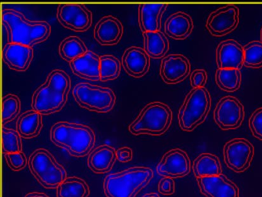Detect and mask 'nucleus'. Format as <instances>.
Returning <instances> with one entry per match:
<instances>
[{
    "mask_svg": "<svg viewBox=\"0 0 262 197\" xmlns=\"http://www.w3.org/2000/svg\"><path fill=\"white\" fill-rule=\"evenodd\" d=\"M57 197H88L90 188L82 179L67 177L57 187Z\"/></svg>",
    "mask_w": 262,
    "mask_h": 197,
    "instance_id": "27",
    "label": "nucleus"
},
{
    "mask_svg": "<svg viewBox=\"0 0 262 197\" xmlns=\"http://www.w3.org/2000/svg\"><path fill=\"white\" fill-rule=\"evenodd\" d=\"M238 23V8L234 5H227L209 15L206 28L212 36H223L234 31Z\"/></svg>",
    "mask_w": 262,
    "mask_h": 197,
    "instance_id": "12",
    "label": "nucleus"
},
{
    "mask_svg": "<svg viewBox=\"0 0 262 197\" xmlns=\"http://www.w3.org/2000/svg\"><path fill=\"white\" fill-rule=\"evenodd\" d=\"M72 71L76 76L90 81H101L100 57L88 51L82 57L70 62Z\"/></svg>",
    "mask_w": 262,
    "mask_h": 197,
    "instance_id": "21",
    "label": "nucleus"
},
{
    "mask_svg": "<svg viewBox=\"0 0 262 197\" xmlns=\"http://www.w3.org/2000/svg\"><path fill=\"white\" fill-rule=\"evenodd\" d=\"M193 22L191 16L183 12H178L170 16L165 22L167 36L177 40H182L191 35Z\"/></svg>",
    "mask_w": 262,
    "mask_h": 197,
    "instance_id": "23",
    "label": "nucleus"
},
{
    "mask_svg": "<svg viewBox=\"0 0 262 197\" xmlns=\"http://www.w3.org/2000/svg\"><path fill=\"white\" fill-rule=\"evenodd\" d=\"M191 71L189 60L182 55H169L162 59L160 76L165 83L174 85L185 80Z\"/></svg>",
    "mask_w": 262,
    "mask_h": 197,
    "instance_id": "15",
    "label": "nucleus"
},
{
    "mask_svg": "<svg viewBox=\"0 0 262 197\" xmlns=\"http://www.w3.org/2000/svg\"><path fill=\"white\" fill-rule=\"evenodd\" d=\"M50 138L56 146L67 150L76 157L86 156L96 142V136L91 128L69 122H59L53 125Z\"/></svg>",
    "mask_w": 262,
    "mask_h": 197,
    "instance_id": "3",
    "label": "nucleus"
},
{
    "mask_svg": "<svg viewBox=\"0 0 262 197\" xmlns=\"http://www.w3.org/2000/svg\"><path fill=\"white\" fill-rule=\"evenodd\" d=\"M260 40H261V42H262V28H261V31H260Z\"/></svg>",
    "mask_w": 262,
    "mask_h": 197,
    "instance_id": "41",
    "label": "nucleus"
},
{
    "mask_svg": "<svg viewBox=\"0 0 262 197\" xmlns=\"http://www.w3.org/2000/svg\"><path fill=\"white\" fill-rule=\"evenodd\" d=\"M122 65L129 76L140 78L145 76L149 69L150 57L145 50L131 47L122 56Z\"/></svg>",
    "mask_w": 262,
    "mask_h": 197,
    "instance_id": "19",
    "label": "nucleus"
},
{
    "mask_svg": "<svg viewBox=\"0 0 262 197\" xmlns=\"http://www.w3.org/2000/svg\"><path fill=\"white\" fill-rule=\"evenodd\" d=\"M123 35V26L120 21L108 16L101 19L94 30L96 40L102 45H113L120 41Z\"/></svg>",
    "mask_w": 262,
    "mask_h": 197,
    "instance_id": "18",
    "label": "nucleus"
},
{
    "mask_svg": "<svg viewBox=\"0 0 262 197\" xmlns=\"http://www.w3.org/2000/svg\"><path fill=\"white\" fill-rule=\"evenodd\" d=\"M33 58V48L22 44L9 42L3 50L4 62L15 71H25L31 64Z\"/></svg>",
    "mask_w": 262,
    "mask_h": 197,
    "instance_id": "17",
    "label": "nucleus"
},
{
    "mask_svg": "<svg viewBox=\"0 0 262 197\" xmlns=\"http://www.w3.org/2000/svg\"><path fill=\"white\" fill-rule=\"evenodd\" d=\"M168 5L165 4H145L139 6V26L143 33L160 31L162 17Z\"/></svg>",
    "mask_w": 262,
    "mask_h": 197,
    "instance_id": "20",
    "label": "nucleus"
},
{
    "mask_svg": "<svg viewBox=\"0 0 262 197\" xmlns=\"http://www.w3.org/2000/svg\"><path fill=\"white\" fill-rule=\"evenodd\" d=\"M7 164L14 171L22 170L27 164V159L24 152L4 154Z\"/></svg>",
    "mask_w": 262,
    "mask_h": 197,
    "instance_id": "34",
    "label": "nucleus"
},
{
    "mask_svg": "<svg viewBox=\"0 0 262 197\" xmlns=\"http://www.w3.org/2000/svg\"><path fill=\"white\" fill-rule=\"evenodd\" d=\"M21 102L19 97L14 94H7L3 98V125L14 120L20 112Z\"/></svg>",
    "mask_w": 262,
    "mask_h": 197,
    "instance_id": "32",
    "label": "nucleus"
},
{
    "mask_svg": "<svg viewBox=\"0 0 262 197\" xmlns=\"http://www.w3.org/2000/svg\"><path fill=\"white\" fill-rule=\"evenodd\" d=\"M116 157H117V160L121 163L131 161L133 157V150L128 146L119 148L116 151Z\"/></svg>",
    "mask_w": 262,
    "mask_h": 197,
    "instance_id": "38",
    "label": "nucleus"
},
{
    "mask_svg": "<svg viewBox=\"0 0 262 197\" xmlns=\"http://www.w3.org/2000/svg\"><path fill=\"white\" fill-rule=\"evenodd\" d=\"M88 52L84 42L76 36H70L61 42L59 54L64 60L69 62L82 57Z\"/></svg>",
    "mask_w": 262,
    "mask_h": 197,
    "instance_id": "29",
    "label": "nucleus"
},
{
    "mask_svg": "<svg viewBox=\"0 0 262 197\" xmlns=\"http://www.w3.org/2000/svg\"><path fill=\"white\" fill-rule=\"evenodd\" d=\"M215 81L221 89L227 92H234L240 88L242 75L240 70L219 68L216 71Z\"/></svg>",
    "mask_w": 262,
    "mask_h": 197,
    "instance_id": "28",
    "label": "nucleus"
},
{
    "mask_svg": "<svg viewBox=\"0 0 262 197\" xmlns=\"http://www.w3.org/2000/svg\"><path fill=\"white\" fill-rule=\"evenodd\" d=\"M158 174L169 178H180L189 174L191 160L186 152L181 149L168 151L156 166Z\"/></svg>",
    "mask_w": 262,
    "mask_h": 197,
    "instance_id": "13",
    "label": "nucleus"
},
{
    "mask_svg": "<svg viewBox=\"0 0 262 197\" xmlns=\"http://www.w3.org/2000/svg\"><path fill=\"white\" fill-rule=\"evenodd\" d=\"M192 169L196 178L214 177L222 174V165L219 157L208 153L200 154L194 160Z\"/></svg>",
    "mask_w": 262,
    "mask_h": 197,
    "instance_id": "25",
    "label": "nucleus"
},
{
    "mask_svg": "<svg viewBox=\"0 0 262 197\" xmlns=\"http://www.w3.org/2000/svg\"><path fill=\"white\" fill-rule=\"evenodd\" d=\"M2 20L10 43L32 47L47 40L51 33V27L48 22L29 20L23 13L16 10H4Z\"/></svg>",
    "mask_w": 262,
    "mask_h": 197,
    "instance_id": "1",
    "label": "nucleus"
},
{
    "mask_svg": "<svg viewBox=\"0 0 262 197\" xmlns=\"http://www.w3.org/2000/svg\"><path fill=\"white\" fill-rule=\"evenodd\" d=\"M29 167L35 178L47 189H57L67 178L63 166L45 149L36 150L31 154Z\"/></svg>",
    "mask_w": 262,
    "mask_h": 197,
    "instance_id": "7",
    "label": "nucleus"
},
{
    "mask_svg": "<svg viewBox=\"0 0 262 197\" xmlns=\"http://www.w3.org/2000/svg\"><path fill=\"white\" fill-rule=\"evenodd\" d=\"M70 88L68 75L62 70H54L49 75L47 82L35 91L32 100L33 110L42 115L58 112L67 103Z\"/></svg>",
    "mask_w": 262,
    "mask_h": 197,
    "instance_id": "2",
    "label": "nucleus"
},
{
    "mask_svg": "<svg viewBox=\"0 0 262 197\" xmlns=\"http://www.w3.org/2000/svg\"><path fill=\"white\" fill-rule=\"evenodd\" d=\"M73 94L81 107L96 112H108L116 103V95L113 90L89 83L78 84Z\"/></svg>",
    "mask_w": 262,
    "mask_h": 197,
    "instance_id": "8",
    "label": "nucleus"
},
{
    "mask_svg": "<svg viewBox=\"0 0 262 197\" xmlns=\"http://www.w3.org/2000/svg\"><path fill=\"white\" fill-rule=\"evenodd\" d=\"M208 80V74L204 69H195L190 76L191 85L193 88H205Z\"/></svg>",
    "mask_w": 262,
    "mask_h": 197,
    "instance_id": "36",
    "label": "nucleus"
},
{
    "mask_svg": "<svg viewBox=\"0 0 262 197\" xmlns=\"http://www.w3.org/2000/svg\"><path fill=\"white\" fill-rule=\"evenodd\" d=\"M171 121L172 111L169 107L162 102H152L142 110L128 130L135 135L159 136L166 132Z\"/></svg>",
    "mask_w": 262,
    "mask_h": 197,
    "instance_id": "5",
    "label": "nucleus"
},
{
    "mask_svg": "<svg viewBox=\"0 0 262 197\" xmlns=\"http://www.w3.org/2000/svg\"><path fill=\"white\" fill-rule=\"evenodd\" d=\"M244 65L251 68L262 67V42L253 41L244 47Z\"/></svg>",
    "mask_w": 262,
    "mask_h": 197,
    "instance_id": "30",
    "label": "nucleus"
},
{
    "mask_svg": "<svg viewBox=\"0 0 262 197\" xmlns=\"http://www.w3.org/2000/svg\"><path fill=\"white\" fill-rule=\"evenodd\" d=\"M142 197H160L157 193H154V192H151V193H147L144 195Z\"/></svg>",
    "mask_w": 262,
    "mask_h": 197,
    "instance_id": "40",
    "label": "nucleus"
},
{
    "mask_svg": "<svg viewBox=\"0 0 262 197\" xmlns=\"http://www.w3.org/2000/svg\"><path fill=\"white\" fill-rule=\"evenodd\" d=\"M42 128V114L37 111H27L19 116L16 124V130L24 138L37 137Z\"/></svg>",
    "mask_w": 262,
    "mask_h": 197,
    "instance_id": "24",
    "label": "nucleus"
},
{
    "mask_svg": "<svg viewBox=\"0 0 262 197\" xmlns=\"http://www.w3.org/2000/svg\"><path fill=\"white\" fill-rule=\"evenodd\" d=\"M200 192L206 197H239V189L224 174L197 178Z\"/></svg>",
    "mask_w": 262,
    "mask_h": 197,
    "instance_id": "14",
    "label": "nucleus"
},
{
    "mask_svg": "<svg viewBox=\"0 0 262 197\" xmlns=\"http://www.w3.org/2000/svg\"><path fill=\"white\" fill-rule=\"evenodd\" d=\"M154 177L151 168L136 166L110 174L103 183L107 197H136Z\"/></svg>",
    "mask_w": 262,
    "mask_h": 197,
    "instance_id": "4",
    "label": "nucleus"
},
{
    "mask_svg": "<svg viewBox=\"0 0 262 197\" xmlns=\"http://www.w3.org/2000/svg\"><path fill=\"white\" fill-rule=\"evenodd\" d=\"M145 51L149 57L160 59L168 53L169 43L162 32L143 33Z\"/></svg>",
    "mask_w": 262,
    "mask_h": 197,
    "instance_id": "26",
    "label": "nucleus"
},
{
    "mask_svg": "<svg viewBox=\"0 0 262 197\" xmlns=\"http://www.w3.org/2000/svg\"><path fill=\"white\" fill-rule=\"evenodd\" d=\"M25 197H49L47 194L42 193V192H30L27 194Z\"/></svg>",
    "mask_w": 262,
    "mask_h": 197,
    "instance_id": "39",
    "label": "nucleus"
},
{
    "mask_svg": "<svg viewBox=\"0 0 262 197\" xmlns=\"http://www.w3.org/2000/svg\"><path fill=\"white\" fill-rule=\"evenodd\" d=\"M116 160L114 148L108 145H101L89 156L88 166L96 174H105L113 169Z\"/></svg>",
    "mask_w": 262,
    "mask_h": 197,
    "instance_id": "22",
    "label": "nucleus"
},
{
    "mask_svg": "<svg viewBox=\"0 0 262 197\" xmlns=\"http://www.w3.org/2000/svg\"><path fill=\"white\" fill-rule=\"evenodd\" d=\"M244 117L243 105L238 99L232 96L222 97L214 108V121L224 131L239 128L243 122Z\"/></svg>",
    "mask_w": 262,
    "mask_h": 197,
    "instance_id": "10",
    "label": "nucleus"
},
{
    "mask_svg": "<svg viewBox=\"0 0 262 197\" xmlns=\"http://www.w3.org/2000/svg\"><path fill=\"white\" fill-rule=\"evenodd\" d=\"M121 64L113 56H100V76L102 82L113 80L119 77Z\"/></svg>",
    "mask_w": 262,
    "mask_h": 197,
    "instance_id": "31",
    "label": "nucleus"
},
{
    "mask_svg": "<svg viewBox=\"0 0 262 197\" xmlns=\"http://www.w3.org/2000/svg\"><path fill=\"white\" fill-rule=\"evenodd\" d=\"M254 149L251 142L245 138H234L224 146V160L231 170L242 173L251 166Z\"/></svg>",
    "mask_w": 262,
    "mask_h": 197,
    "instance_id": "9",
    "label": "nucleus"
},
{
    "mask_svg": "<svg viewBox=\"0 0 262 197\" xmlns=\"http://www.w3.org/2000/svg\"><path fill=\"white\" fill-rule=\"evenodd\" d=\"M57 18L66 28L74 32H85L91 27L93 15L82 4H61L58 7Z\"/></svg>",
    "mask_w": 262,
    "mask_h": 197,
    "instance_id": "11",
    "label": "nucleus"
},
{
    "mask_svg": "<svg viewBox=\"0 0 262 197\" xmlns=\"http://www.w3.org/2000/svg\"><path fill=\"white\" fill-rule=\"evenodd\" d=\"M211 105V95L206 88H193L190 91L179 111V123L182 130L192 131L203 123Z\"/></svg>",
    "mask_w": 262,
    "mask_h": 197,
    "instance_id": "6",
    "label": "nucleus"
},
{
    "mask_svg": "<svg viewBox=\"0 0 262 197\" xmlns=\"http://www.w3.org/2000/svg\"><path fill=\"white\" fill-rule=\"evenodd\" d=\"M158 189L162 195H172L176 192V183H174V180L169 177H163L159 181Z\"/></svg>",
    "mask_w": 262,
    "mask_h": 197,
    "instance_id": "37",
    "label": "nucleus"
},
{
    "mask_svg": "<svg viewBox=\"0 0 262 197\" xmlns=\"http://www.w3.org/2000/svg\"><path fill=\"white\" fill-rule=\"evenodd\" d=\"M3 152L4 154L22 152V140L17 131L3 128Z\"/></svg>",
    "mask_w": 262,
    "mask_h": 197,
    "instance_id": "33",
    "label": "nucleus"
},
{
    "mask_svg": "<svg viewBox=\"0 0 262 197\" xmlns=\"http://www.w3.org/2000/svg\"><path fill=\"white\" fill-rule=\"evenodd\" d=\"M249 128L254 137L262 140V108L255 110L251 114Z\"/></svg>",
    "mask_w": 262,
    "mask_h": 197,
    "instance_id": "35",
    "label": "nucleus"
},
{
    "mask_svg": "<svg viewBox=\"0 0 262 197\" xmlns=\"http://www.w3.org/2000/svg\"><path fill=\"white\" fill-rule=\"evenodd\" d=\"M244 48L235 40L223 41L216 50V62L219 68L240 70L244 65Z\"/></svg>",
    "mask_w": 262,
    "mask_h": 197,
    "instance_id": "16",
    "label": "nucleus"
}]
</instances>
